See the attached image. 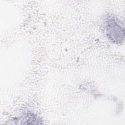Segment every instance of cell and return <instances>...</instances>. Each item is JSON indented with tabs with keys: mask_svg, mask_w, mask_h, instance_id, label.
Returning <instances> with one entry per match:
<instances>
[{
	"mask_svg": "<svg viewBox=\"0 0 125 125\" xmlns=\"http://www.w3.org/2000/svg\"><path fill=\"white\" fill-rule=\"evenodd\" d=\"M105 34L114 43L121 44L124 41L125 30L122 22L113 16H107L104 21Z\"/></svg>",
	"mask_w": 125,
	"mask_h": 125,
	"instance_id": "cell-1",
	"label": "cell"
}]
</instances>
